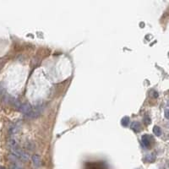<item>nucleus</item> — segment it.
Masks as SVG:
<instances>
[{
	"label": "nucleus",
	"mask_w": 169,
	"mask_h": 169,
	"mask_svg": "<svg viewBox=\"0 0 169 169\" xmlns=\"http://www.w3.org/2000/svg\"><path fill=\"white\" fill-rule=\"evenodd\" d=\"M31 161H32V164L36 168H39L41 167V164H42V160H41V157L37 154H35V155L32 156L31 157Z\"/></svg>",
	"instance_id": "obj_1"
},
{
	"label": "nucleus",
	"mask_w": 169,
	"mask_h": 169,
	"mask_svg": "<svg viewBox=\"0 0 169 169\" xmlns=\"http://www.w3.org/2000/svg\"><path fill=\"white\" fill-rule=\"evenodd\" d=\"M141 142H142V145L145 148H148L150 145V137L148 135H143L141 137Z\"/></svg>",
	"instance_id": "obj_2"
},
{
	"label": "nucleus",
	"mask_w": 169,
	"mask_h": 169,
	"mask_svg": "<svg viewBox=\"0 0 169 169\" xmlns=\"http://www.w3.org/2000/svg\"><path fill=\"white\" fill-rule=\"evenodd\" d=\"M131 129L135 133H139L141 130V125L139 122H134V123H132V124H131Z\"/></svg>",
	"instance_id": "obj_3"
},
{
	"label": "nucleus",
	"mask_w": 169,
	"mask_h": 169,
	"mask_svg": "<svg viewBox=\"0 0 169 169\" xmlns=\"http://www.w3.org/2000/svg\"><path fill=\"white\" fill-rule=\"evenodd\" d=\"M19 130H20V128H19V126L18 125H16V124H14L13 126H11L9 128V134L11 135H15V134H17L18 132H19Z\"/></svg>",
	"instance_id": "obj_4"
},
{
	"label": "nucleus",
	"mask_w": 169,
	"mask_h": 169,
	"mask_svg": "<svg viewBox=\"0 0 169 169\" xmlns=\"http://www.w3.org/2000/svg\"><path fill=\"white\" fill-rule=\"evenodd\" d=\"M156 160V156L155 154H149L145 157V161H146L147 162H153Z\"/></svg>",
	"instance_id": "obj_5"
},
{
	"label": "nucleus",
	"mask_w": 169,
	"mask_h": 169,
	"mask_svg": "<svg viewBox=\"0 0 169 169\" xmlns=\"http://www.w3.org/2000/svg\"><path fill=\"white\" fill-rule=\"evenodd\" d=\"M153 133L156 136H161V129L160 127L158 126H155L153 128Z\"/></svg>",
	"instance_id": "obj_6"
},
{
	"label": "nucleus",
	"mask_w": 169,
	"mask_h": 169,
	"mask_svg": "<svg viewBox=\"0 0 169 169\" xmlns=\"http://www.w3.org/2000/svg\"><path fill=\"white\" fill-rule=\"evenodd\" d=\"M10 169H22L20 165L17 162V161H12L10 164Z\"/></svg>",
	"instance_id": "obj_7"
},
{
	"label": "nucleus",
	"mask_w": 169,
	"mask_h": 169,
	"mask_svg": "<svg viewBox=\"0 0 169 169\" xmlns=\"http://www.w3.org/2000/svg\"><path fill=\"white\" fill-rule=\"evenodd\" d=\"M121 124H122V125H123V126L127 127L128 125H129V118H128V117H124V118H123V119H122Z\"/></svg>",
	"instance_id": "obj_8"
},
{
	"label": "nucleus",
	"mask_w": 169,
	"mask_h": 169,
	"mask_svg": "<svg viewBox=\"0 0 169 169\" xmlns=\"http://www.w3.org/2000/svg\"><path fill=\"white\" fill-rule=\"evenodd\" d=\"M145 124H150V118H148V116H145Z\"/></svg>",
	"instance_id": "obj_9"
},
{
	"label": "nucleus",
	"mask_w": 169,
	"mask_h": 169,
	"mask_svg": "<svg viewBox=\"0 0 169 169\" xmlns=\"http://www.w3.org/2000/svg\"><path fill=\"white\" fill-rule=\"evenodd\" d=\"M165 117H166V118H167V119H168V111L167 110L165 111Z\"/></svg>",
	"instance_id": "obj_10"
},
{
	"label": "nucleus",
	"mask_w": 169,
	"mask_h": 169,
	"mask_svg": "<svg viewBox=\"0 0 169 169\" xmlns=\"http://www.w3.org/2000/svg\"><path fill=\"white\" fill-rule=\"evenodd\" d=\"M0 169H6V167H3V166H0Z\"/></svg>",
	"instance_id": "obj_11"
}]
</instances>
